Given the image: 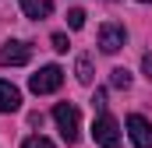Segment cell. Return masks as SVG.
Masks as SVG:
<instances>
[{"label": "cell", "mask_w": 152, "mask_h": 148, "mask_svg": "<svg viewBox=\"0 0 152 148\" xmlns=\"http://www.w3.org/2000/svg\"><path fill=\"white\" fill-rule=\"evenodd\" d=\"M92 138H96L99 148H120V123L110 113H99L96 123H92Z\"/></svg>", "instance_id": "7a4b0ae2"}, {"label": "cell", "mask_w": 152, "mask_h": 148, "mask_svg": "<svg viewBox=\"0 0 152 148\" xmlns=\"http://www.w3.org/2000/svg\"><path fill=\"white\" fill-rule=\"evenodd\" d=\"M21 11L28 18H50L53 14V0H21Z\"/></svg>", "instance_id": "ba28073f"}, {"label": "cell", "mask_w": 152, "mask_h": 148, "mask_svg": "<svg viewBox=\"0 0 152 148\" xmlns=\"http://www.w3.org/2000/svg\"><path fill=\"white\" fill-rule=\"evenodd\" d=\"M127 134H131L134 148H152V123L142 113H131L127 116Z\"/></svg>", "instance_id": "5b68a950"}, {"label": "cell", "mask_w": 152, "mask_h": 148, "mask_svg": "<svg viewBox=\"0 0 152 148\" xmlns=\"http://www.w3.org/2000/svg\"><path fill=\"white\" fill-rule=\"evenodd\" d=\"M60 85H64V71H60L57 64L39 67V74H32V81H28V88H32L36 95H50V92H57Z\"/></svg>", "instance_id": "277c9868"}, {"label": "cell", "mask_w": 152, "mask_h": 148, "mask_svg": "<svg viewBox=\"0 0 152 148\" xmlns=\"http://www.w3.org/2000/svg\"><path fill=\"white\" fill-rule=\"evenodd\" d=\"M32 60V46L21 39H7L0 46V67H25Z\"/></svg>", "instance_id": "3957f363"}, {"label": "cell", "mask_w": 152, "mask_h": 148, "mask_svg": "<svg viewBox=\"0 0 152 148\" xmlns=\"http://www.w3.org/2000/svg\"><path fill=\"white\" fill-rule=\"evenodd\" d=\"M81 25H85V11H81V7H75V11H67V28H81Z\"/></svg>", "instance_id": "7c38bea8"}, {"label": "cell", "mask_w": 152, "mask_h": 148, "mask_svg": "<svg viewBox=\"0 0 152 148\" xmlns=\"http://www.w3.org/2000/svg\"><path fill=\"white\" fill-rule=\"evenodd\" d=\"M75 74H78V81H81V85H88V81H92V60H88V57H78Z\"/></svg>", "instance_id": "9c48e42d"}, {"label": "cell", "mask_w": 152, "mask_h": 148, "mask_svg": "<svg viewBox=\"0 0 152 148\" xmlns=\"http://www.w3.org/2000/svg\"><path fill=\"white\" fill-rule=\"evenodd\" d=\"M142 4H152V0H142Z\"/></svg>", "instance_id": "2e32d148"}, {"label": "cell", "mask_w": 152, "mask_h": 148, "mask_svg": "<svg viewBox=\"0 0 152 148\" xmlns=\"http://www.w3.org/2000/svg\"><path fill=\"white\" fill-rule=\"evenodd\" d=\"M53 49H57V53H67V36H64V32L53 36Z\"/></svg>", "instance_id": "4fadbf2b"}, {"label": "cell", "mask_w": 152, "mask_h": 148, "mask_svg": "<svg viewBox=\"0 0 152 148\" xmlns=\"http://www.w3.org/2000/svg\"><path fill=\"white\" fill-rule=\"evenodd\" d=\"M124 42H127V32H124L120 25L106 21V25L99 28V49H103V53H117V49H120Z\"/></svg>", "instance_id": "8992f818"}, {"label": "cell", "mask_w": 152, "mask_h": 148, "mask_svg": "<svg viewBox=\"0 0 152 148\" xmlns=\"http://www.w3.org/2000/svg\"><path fill=\"white\" fill-rule=\"evenodd\" d=\"M110 85H113V88H127V85H131V74L124 71V67H113V71H110Z\"/></svg>", "instance_id": "30bf717a"}, {"label": "cell", "mask_w": 152, "mask_h": 148, "mask_svg": "<svg viewBox=\"0 0 152 148\" xmlns=\"http://www.w3.org/2000/svg\"><path fill=\"white\" fill-rule=\"evenodd\" d=\"M53 120H57V127H60V138L67 141V145H75L78 134H81V116L71 102H60L57 110H53Z\"/></svg>", "instance_id": "6da1fadb"}, {"label": "cell", "mask_w": 152, "mask_h": 148, "mask_svg": "<svg viewBox=\"0 0 152 148\" xmlns=\"http://www.w3.org/2000/svg\"><path fill=\"white\" fill-rule=\"evenodd\" d=\"M21 148H57L50 138H42V134H32V138H25L21 141Z\"/></svg>", "instance_id": "8fae6325"}, {"label": "cell", "mask_w": 152, "mask_h": 148, "mask_svg": "<svg viewBox=\"0 0 152 148\" xmlns=\"http://www.w3.org/2000/svg\"><path fill=\"white\" fill-rule=\"evenodd\" d=\"M21 106V92L11 81H0V113H14Z\"/></svg>", "instance_id": "52a82bcc"}, {"label": "cell", "mask_w": 152, "mask_h": 148, "mask_svg": "<svg viewBox=\"0 0 152 148\" xmlns=\"http://www.w3.org/2000/svg\"><path fill=\"white\" fill-rule=\"evenodd\" d=\"M142 67H145V74L152 78V53H145V60H142Z\"/></svg>", "instance_id": "9a60e30c"}, {"label": "cell", "mask_w": 152, "mask_h": 148, "mask_svg": "<svg viewBox=\"0 0 152 148\" xmlns=\"http://www.w3.org/2000/svg\"><path fill=\"white\" fill-rule=\"evenodd\" d=\"M92 106H96V110H106V92H103V88L92 95Z\"/></svg>", "instance_id": "5bb4252c"}]
</instances>
